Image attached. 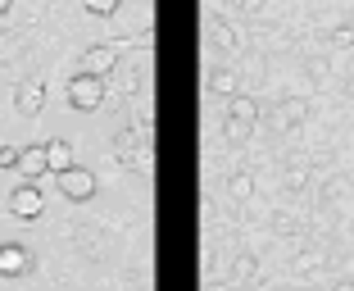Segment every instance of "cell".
<instances>
[{"mask_svg": "<svg viewBox=\"0 0 354 291\" xmlns=\"http://www.w3.org/2000/svg\"><path fill=\"white\" fill-rule=\"evenodd\" d=\"M19 164V150L14 146H0V168H14Z\"/></svg>", "mask_w": 354, "mask_h": 291, "instance_id": "22", "label": "cell"}, {"mask_svg": "<svg viewBox=\"0 0 354 291\" xmlns=\"http://www.w3.org/2000/svg\"><path fill=\"white\" fill-rule=\"evenodd\" d=\"M254 273H259V260H254L250 250H241L236 260H232V287H245V282H254Z\"/></svg>", "mask_w": 354, "mask_h": 291, "instance_id": "11", "label": "cell"}, {"mask_svg": "<svg viewBox=\"0 0 354 291\" xmlns=\"http://www.w3.org/2000/svg\"><path fill=\"white\" fill-rule=\"evenodd\" d=\"M327 42H332L336 51H354V28H350V23H341V28L327 32Z\"/></svg>", "mask_w": 354, "mask_h": 291, "instance_id": "18", "label": "cell"}, {"mask_svg": "<svg viewBox=\"0 0 354 291\" xmlns=\"http://www.w3.org/2000/svg\"><path fill=\"white\" fill-rule=\"evenodd\" d=\"M304 114H309V100H300V96H291V100H281L277 109L268 114V123L277 127V132H286V127H300Z\"/></svg>", "mask_w": 354, "mask_h": 291, "instance_id": "8", "label": "cell"}, {"mask_svg": "<svg viewBox=\"0 0 354 291\" xmlns=\"http://www.w3.org/2000/svg\"><path fill=\"white\" fill-rule=\"evenodd\" d=\"M132 127L146 136V141L155 136V105H150V100H136L132 105Z\"/></svg>", "mask_w": 354, "mask_h": 291, "instance_id": "13", "label": "cell"}, {"mask_svg": "<svg viewBox=\"0 0 354 291\" xmlns=\"http://www.w3.org/2000/svg\"><path fill=\"white\" fill-rule=\"evenodd\" d=\"M14 168H19L28 182H37L41 173H50V164H46V146H28V150H19V164H14Z\"/></svg>", "mask_w": 354, "mask_h": 291, "instance_id": "9", "label": "cell"}, {"mask_svg": "<svg viewBox=\"0 0 354 291\" xmlns=\"http://www.w3.org/2000/svg\"><path fill=\"white\" fill-rule=\"evenodd\" d=\"M23 273H32V250L19 241H5L0 246V278H23Z\"/></svg>", "mask_w": 354, "mask_h": 291, "instance_id": "7", "label": "cell"}, {"mask_svg": "<svg viewBox=\"0 0 354 291\" xmlns=\"http://www.w3.org/2000/svg\"><path fill=\"white\" fill-rule=\"evenodd\" d=\"M41 209H46V200H41V191H37V182H19V187L10 191V214H14V218L32 223Z\"/></svg>", "mask_w": 354, "mask_h": 291, "instance_id": "3", "label": "cell"}, {"mask_svg": "<svg viewBox=\"0 0 354 291\" xmlns=\"http://www.w3.org/2000/svg\"><path fill=\"white\" fill-rule=\"evenodd\" d=\"M309 177H313V168L304 164V159H295V164L286 168V177H281V182H286V191H304V187H309Z\"/></svg>", "mask_w": 354, "mask_h": 291, "instance_id": "15", "label": "cell"}, {"mask_svg": "<svg viewBox=\"0 0 354 291\" xmlns=\"http://www.w3.org/2000/svg\"><path fill=\"white\" fill-rule=\"evenodd\" d=\"M68 105H73V109H82V114L100 109V105H104V78L73 73V78H68Z\"/></svg>", "mask_w": 354, "mask_h": 291, "instance_id": "2", "label": "cell"}, {"mask_svg": "<svg viewBox=\"0 0 354 291\" xmlns=\"http://www.w3.org/2000/svg\"><path fill=\"white\" fill-rule=\"evenodd\" d=\"M5 10H10V0H0V14H5Z\"/></svg>", "mask_w": 354, "mask_h": 291, "instance_id": "25", "label": "cell"}, {"mask_svg": "<svg viewBox=\"0 0 354 291\" xmlns=\"http://www.w3.org/2000/svg\"><path fill=\"white\" fill-rule=\"evenodd\" d=\"M41 105H46L41 78H28V82L14 87V114H19V118H37V114H41Z\"/></svg>", "mask_w": 354, "mask_h": 291, "instance_id": "4", "label": "cell"}, {"mask_svg": "<svg viewBox=\"0 0 354 291\" xmlns=\"http://www.w3.org/2000/svg\"><path fill=\"white\" fill-rule=\"evenodd\" d=\"M118 164H123L127 173H136V168H150V146H136V150H118Z\"/></svg>", "mask_w": 354, "mask_h": 291, "instance_id": "16", "label": "cell"}, {"mask_svg": "<svg viewBox=\"0 0 354 291\" xmlns=\"http://www.w3.org/2000/svg\"><path fill=\"white\" fill-rule=\"evenodd\" d=\"M209 91L236 96V91H241V73H236V69H214V73H209Z\"/></svg>", "mask_w": 354, "mask_h": 291, "instance_id": "12", "label": "cell"}, {"mask_svg": "<svg viewBox=\"0 0 354 291\" xmlns=\"http://www.w3.org/2000/svg\"><path fill=\"white\" fill-rule=\"evenodd\" d=\"M227 196L232 200H250L254 196V177L250 173H232L227 177Z\"/></svg>", "mask_w": 354, "mask_h": 291, "instance_id": "17", "label": "cell"}, {"mask_svg": "<svg viewBox=\"0 0 354 291\" xmlns=\"http://www.w3.org/2000/svg\"><path fill=\"white\" fill-rule=\"evenodd\" d=\"M318 264H323V255H313V250H304L300 260H295V273H300V278H309V273H318Z\"/></svg>", "mask_w": 354, "mask_h": 291, "instance_id": "19", "label": "cell"}, {"mask_svg": "<svg viewBox=\"0 0 354 291\" xmlns=\"http://www.w3.org/2000/svg\"><path fill=\"white\" fill-rule=\"evenodd\" d=\"M114 69H118V42H100L82 55V73H91V78H109Z\"/></svg>", "mask_w": 354, "mask_h": 291, "instance_id": "6", "label": "cell"}, {"mask_svg": "<svg viewBox=\"0 0 354 291\" xmlns=\"http://www.w3.org/2000/svg\"><path fill=\"white\" fill-rule=\"evenodd\" d=\"M241 10H250V14H254V10H263V0H241Z\"/></svg>", "mask_w": 354, "mask_h": 291, "instance_id": "23", "label": "cell"}, {"mask_svg": "<svg viewBox=\"0 0 354 291\" xmlns=\"http://www.w3.org/2000/svg\"><path fill=\"white\" fill-rule=\"evenodd\" d=\"M272 228H277L281 237H286V232H300V223H295L291 214H277V223H272Z\"/></svg>", "mask_w": 354, "mask_h": 291, "instance_id": "21", "label": "cell"}, {"mask_svg": "<svg viewBox=\"0 0 354 291\" xmlns=\"http://www.w3.org/2000/svg\"><path fill=\"white\" fill-rule=\"evenodd\" d=\"M209 37H214V46H223V51H236V32H232L227 19H209Z\"/></svg>", "mask_w": 354, "mask_h": 291, "instance_id": "14", "label": "cell"}, {"mask_svg": "<svg viewBox=\"0 0 354 291\" xmlns=\"http://www.w3.org/2000/svg\"><path fill=\"white\" fill-rule=\"evenodd\" d=\"M46 164H50V173H68V168H73V146L68 141H46Z\"/></svg>", "mask_w": 354, "mask_h": 291, "instance_id": "10", "label": "cell"}, {"mask_svg": "<svg viewBox=\"0 0 354 291\" xmlns=\"http://www.w3.org/2000/svg\"><path fill=\"white\" fill-rule=\"evenodd\" d=\"M82 5H86V14H100V19L118 10V0H82Z\"/></svg>", "mask_w": 354, "mask_h": 291, "instance_id": "20", "label": "cell"}, {"mask_svg": "<svg viewBox=\"0 0 354 291\" xmlns=\"http://www.w3.org/2000/svg\"><path fill=\"white\" fill-rule=\"evenodd\" d=\"M254 123H259V105H254L250 96H232L223 136H227L232 146H245V141H250V132H254Z\"/></svg>", "mask_w": 354, "mask_h": 291, "instance_id": "1", "label": "cell"}, {"mask_svg": "<svg viewBox=\"0 0 354 291\" xmlns=\"http://www.w3.org/2000/svg\"><path fill=\"white\" fill-rule=\"evenodd\" d=\"M59 191L68 200H77V205H82V200L95 196V173H91V168H82V164H73L68 173H59Z\"/></svg>", "mask_w": 354, "mask_h": 291, "instance_id": "5", "label": "cell"}, {"mask_svg": "<svg viewBox=\"0 0 354 291\" xmlns=\"http://www.w3.org/2000/svg\"><path fill=\"white\" fill-rule=\"evenodd\" d=\"M332 291H354V282H336V287Z\"/></svg>", "mask_w": 354, "mask_h": 291, "instance_id": "24", "label": "cell"}]
</instances>
